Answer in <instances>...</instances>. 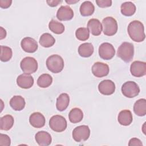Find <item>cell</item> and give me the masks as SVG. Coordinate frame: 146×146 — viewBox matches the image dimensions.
<instances>
[{
  "label": "cell",
  "instance_id": "cell-1",
  "mask_svg": "<svg viewBox=\"0 0 146 146\" xmlns=\"http://www.w3.org/2000/svg\"><path fill=\"white\" fill-rule=\"evenodd\" d=\"M127 31L131 39L136 42H143L145 38L143 24L137 20L129 23Z\"/></svg>",
  "mask_w": 146,
  "mask_h": 146
},
{
  "label": "cell",
  "instance_id": "cell-2",
  "mask_svg": "<svg viewBox=\"0 0 146 146\" xmlns=\"http://www.w3.org/2000/svg\"><path fill=\"white\" fill-rule=\"evenodd\" d=\"M117 56L125 62L128 63L132 60L134 55V47L132 43L123 42L118 48Z\"/></svg>",
  "mask_w": 146,
  "mask_h": 146
},
{
  "label": "cell",
  "instance_id": "cell-3",
  "mask_svg": "<svg viewBox=\"0 0 146 146\" xmlns=\"http://www.w3.org/2000/svg\"><path fill=\"white\" fill-rule=\"evenodd\" d=\"M46 66L51 72L55 74L59 73L64 68V60L59 55L54 54L47 59Z\"/></svg>",
  "mask_w": 146,
  "mask_h": 146
},
{
  "label": "cell",
  "instance_id": "cell-4",
  "mask_svg": "<svg viewBox=\"0 0 146 146\" xmlns=\"http://www.w3.org/2000/svg\"><path fill=\"white\" fill-rule=\"evenodd\" d=\"M49 125L51 129L57 132L64 131L67 125L66 119L59 115H56L52 116L49 120Z\"/></svg>",
  "mask_w": 146,
  "mask_h": 146
},
{
  "label": "cell",
  "instance_id": "cell-5",
  "mask_svg": "<svg viewBox=\"0 0 146 146\" xmlns=\"http://www.w3.org/2000/svg\"><path fill=\"white\" fill-rule=\"evenodd\" d=\"M20 67L24 73L31 74L36 71L38 69V62L35 58L31 56H27L21 60Z\"/></svg>",
  "mask_w": 146,
  "mask_h": 146
},
{
  "label": "cell",
  "instance_id": "cell-6",
  "mask_svg": "<svg viewBox=\"0 0 146 146\" xmlns=\"http://www.w3.org/2000/svg\"><path fill=\"white\" fill-rule=\"evenodd\" d=\"M72 135L75 141L78 143L84 141L89 138L90 129L88 125H79L74 129Z\"/></svg>",
  "mask_w": 146,
  "mask_h": 146
},
{
  "label": "cell",
  "instance_id": "cell-7",
  "mask_svg": "<svg viewBox=\"0 0 146 146\" xmlns=\"http://www.w3.org/2000/svg\"><path fill=\"white\" fill-rule=\"evenodd\" d=\"M104 34L107 36L115 35L117 31V23L115 19L111 17H107L102 21Z\"/></svg>",
  "mask_w": 146,
  "mask_h": 146
},
{
  "label": "cell",
  "instance_id": "cell-8",
  "mask_svg": "<svg viewBox=\"0 0 146 146\" xmlns=\"http://www.w3.org/2000/svg\"><path fill=\"white\" fill-rule=\"evenodd\" d=\"M121 92L125 97L132 98L139 95L140 88L135 82L128 81L122 85Z\"/></svg>",
  "mask_w": 146,
  "mask_h": 146
},
{
  "label": "cell",
  "instance_id": "cell-9",
  "mask_svg": "<svg viewBox=\"0 0 146 146\" xmlns=\"http://www.w3.org/2000/svg\"><path fill=\"white\" fill-rule=\"evenodd\" d=\"M99 54L102 59L110 60L114 56L115 50L112 44L108 42H105L101 44L99 46Z\"/></svg>",
  "mask_w": 146,
  "mask_h": 146
},
{
  "label": "cell",
  "instance_id": "cell-10",
  "mask_svg": "<svg viewBox=\"0 0 146 146\" xmlns=\"http://www.w3.org/2000/svg\"><path fill=\"white\" fill-rule=\"evenodd\" d=\"M130 71L135 77H141L146 74V63L141 61H134L131 64Z\"/></svg>",
  "mask_w": 146,
  "mask_h": 146
},
{
  "label": "cell",
  "instance_id": "cell-11",
  "mask_svg": "<svg viewBox=\"0 0 146 146\" xmlns=\"http://www.w3.org/2000/svg\"><path fill=\"white\" fill-rule=\"evenodd\" d=\"M108 66L102 62H96L92 67V72L94 76L98 78H102L107 76L109 73Z\"/></svg>",
  "mask_w": 146,
  "mask_h": 146
},
{
  "label": "cell",
  "instance_id": "cell-12",
  "mask_svg": "<svg viewBox=\"0 0 146 146\" xmlns=\"http://www.w3.org/2000/svg\"><path fill=\"white\" fill-rule=\"evenodd\" d=\"M21 46L23 50L28 53L35 52L38 47L37 42L31 37H25L23 38L21 42Z\"/></svg>",
  "mask_w": 146,
  "mask_h": 146
},
{
  "label": "cell",
  "instance_id": "cell-13",
  "mask_svg": "<svg viewBox=\"0 0 146 146\" xmlns=\"http://www.w3.org/2000/svg\"><path fill=\"white\" fill-rule=\"evenodd\" d=\"M98 90L104 95H110L113 94L115 91V84L112 80L106 79L99 84Z\"/></svg>",
  "mask_w": 146,
  "mask_h": 146
},
{
  "label": "cell",
  "instance_id": "cell-14",
  "mask_svg": "<svg viewBox=\"0 0 146 146\" xmlns=\"http://www.w3.org/2000/svg\"><path fill=\"white\" fill-rule=\"evenodd\" d=\"M74 11L68 6H62L57 11L56 18L61 21H70L73 18Z\"/></svg>",
  "mask_w": 146,
  "mask_h": 146
},
{
  "label": "cell",
  "instance_id": "cell-15",
  "mask_svg": "<svg viewBox=\"0 0 146 146\" xmlns=\"http://www.w3.org/2000/svg\"><path fill=\"white\" fill-rule=\"evenodd\" d=\"M34 79L30 74L26 73L19 75L17 78V85L24 89H28L31 88L34 84Z\"/></svg>",
  "mask_w": 146,
  "mask_h": 146
},
{
  "label": "cell",
  "instance_id": "cell-16",
  "mask_svg": "<svg viewBox=\"0 0 146 146\" xmlns=\"http://www.w3.org/2000/svg\"><path fill=\"white\" fill-rule=\"evenodd\" d=\"M29 122L30 124L34 128H40L44 125L46 119L43 114L36 112L33 113L30 116Z\"/></svg>",
  "mask_w": 146,
  "mask_h": 146
},
{
  "label": "cell",
  "instance_id": "cell-17",
  "mask_svg": "<svg viewBox=\"0 0 146 146\" xmlns=\"http://www.w3.org/2000/svg\"><path fill=\"white\" fill-rule=\"evenodd\" d=\"M35 139L38 145L40 146L49 145L52 141V138L49 133L46 131H39L35 134Z\"/></svg>",
  "mask_w": 146,
  "mask_h": 146
},
{
  "label": "cell",
  "instance_id": "cell-18",
  "mask_svg": "<svg viewBox=\"0 0 146 146\" xmlns=\"http://www.w3.org/2000/svg\"><path fill=\"white\" fill-rule=\"evenodd\" d=\"M87 29L93 35L98 36L101 34L103 27L99 20L93 18L88 21L87 23Z\"/></svg>",
  "mask_w": 146,
  "mask_h": 146
},
{
  "label": "cell",
  "instance_id": "cell-19",
  "mask_svg": "<svg viewBox=\"0 0 146 146\" xmlns=\"http://www.w3.org/2000/svg\"><path fill=\"white\" fill-rule=\"evenodd\" d=\"M119 123L122 125L127 126L130 125L133 120L132 114L129 110H124L121 111L117 117Z\"/></svg>",
  "mask_w": 146,
  "mask_h": 146
},
{
  "label": "cell",
  "instance_id": "cell-20",
  "mask_svg": "<svg viewBox=\"0 0 146 146\" xmlns=\"http://www.w3.org/2000/svg\"><path fill=\"white\" fill-rule=\"evenodd\" d=\"M26 102L25 99L19 95L14 96L10 100L11 107L15 111H21L25 107Z\"/></svg>",
  "mask_w": 146,
  "mask_h": 146
},
{
  "label": "cell",
  "instance_id": "cell-21",
  "mask_svg": "<svg viewBox=\"0 0 146 146\" xmlns=\"http://www.w3.org/2000/svg\"><path fill=\"white\" fill-rule=\"evenodd\" d=\"M70 97L66 93L61 94L56 99V107L59 111H64L69 105Z\"/></svg>",
  "mask_w": 146,
  "mask_h": 146
},
{
  "label": "cell",
  "instance_id": "cell-22",
  "mask_svg": "<svg viewBox=\"0 0 146 146\" xmlns=\"http://www.w3.org/2000/svg\"><path fill=\"white\" fill-rule=\"evenodd\" d=\"M94 51V46L91 43H84L78 47V53L82 57L88 58L91 56Z\"/></svg>",
  "mask_w": 146,
  "mask_h": 146
},
{
  "label": "cell",
  "instance_id": "cell-23",
  "mask_svg": "<svg viewBox=\"0 0 146 146\" xmlns=\"http://www.w3.org/2000/svg\"><path fill=\"white\" fill-rule=\"evenodd\" d=\"M133 111L137 116H143L145 115L146 100L145 99H139L133 105Z\"/></svg>",
  "mask_w": 146,
  "mask_h": 146
},
{
  "label": "cell",
  "instance_id": "cell-24",
  "mask_svg": "<svg viewBox=\"0 0 146 146\" xmlns=\"http://www.w3.org/2000/svg\"><path fill=\"white\" fill-rule=\"evenodd\" d=\"M80 13L83 17L91 15L95 11V7L93 3L88 1L83 2L80 6Z\"/></svg>",
  "mask_w": 146,
  "mask_h": 146
},
{
  "label": "cell",
  "instance_id": "cell-25",
  "mask_svg": "<svg viewBox=\"0 0 146 146\" xmlns=\"http://www.w3.org/2000/svg\"><path fill=\"white\" fill-rule=\"evenodd\" d=\"M136 6L132 2H125L121 5V13L127 17L133 15L136 11Z\"/></svg>",
  "mask_w": 146,
  "mask_h": 146
},
{
  "label": "cell",
  "instance_id": "cell-26",
  "mask_svg": "<svg viewBox=\"0 0 146 146\" xmlns=\"http://www.w3.org/2000/svg\"><path fill=\"white\" fill-rule=\"evenodd\" d=\"M83 117V113L79 108H72L68 114L69 120L72 123H79L82 120Z\"/></svg>",
  "mask_w": 146,
  "mask_h": 146
},
{
  "label": "cell",
  "instance_id": "cell-27",
  "mask_svg": "<svg viewBox=\"0 0 146 146\" xmlns=\"http://www.w3.org/2000/svg\"><path fill=\"white\" fill-rule=\"evenodd\" d=\"M14 120L13 117L10 115H6L1 117V129L8 131L14 125Z\"/></svg>",
  "mask_w": 146,
  "mask_h": 146
},
{
  "label": "cell",
  "instance_id": "cell-28",
  "mask_svg": "<svg viewBox=\"0 0 146 146\" xmlns=\"http://www.w3.org/2000/svg\"><path fill=\"white\" fill-rule=\"evenodd\" d=\"M55 42V38L49 33L43 34L39 38V43L44 47H51L54 44Z\"/></svg>",
  "mask_w": 146,
  "mask_h": 146
},
{
  "label": "cell",
  "instance_id": "cell-29",
  "mask_svg": "<svg viewBox=\"0 0 146 146\" xmlns=\"http://www.w3.org/2000/svg\"><path fill=\"white\" fill-rule=\"evenodd\" d=\"M52 82V76L48 74H43L39 76L37 80V84L41 88L49 87Z\"/></svg>",
  "mask_w": 146,
  "mask_h": 146
},
{
  "label": "cell",
  "instance_id": "cell-30",
  "mask_svg": "<svg viewBox=\"0 0 146 146\" xmlns=\"http://www.w3.org/2000/svg\"><path fill=\"white\" fill-rule=\"evenodd\" d=\"M48 27L52 33L56 34H61L64 31V25L62 23L54 19H52L50 21Z\"/></svg>",
  "mask_w": 146,
  "mask_h": 146
},
{
  "label": "cell",
  "instance_id": "cell-31",
  "mask_svg": "<svg viewBox=\"0 0 146 146\" xmlns=\"http://www.w3.org/2000/svg\"><path fill=\"white\" fill-rule=\"evenodd\" d=\"M13 55V51L10 47L1 46V55L0 59L2 62H7L10 60Z\"/></svg>",
  "mask_w": 146,
  "mask_h": 146
},
{
  "label": "cell",
  "instance_id": "cell-32",
  "mask_svg": "<svg viewBox=\"0 0 146 146\" xmlns=\"http://www.w3.org/2000/svg\"><path fill=\"white\" fill-rule=\"evenodd\" d=\"M75 36L78 40L85 41L90 37V31L87 28L79 27L76 30Z\"/></svg>",
  "mask_w": 146,
  "mask_h": 146
},
{
  "label": "cell",
  "instance_id": "cell-33",
  "mask_svg": "<svg viewBox=\"0 0 146 146\" xmlns=\"http://www.w3.org/2000/svg\"><path fill=\"white\" fill-rule=\"evenodd\" d=\"M11 144V140L9 136L6 134H0V145L9 146Z\"/></svg>",
  "mask_w": 146,
  "mask_h": 146
},
{
  "label": "cell",
  "instance_id": "cell-34",
  "mask_svg": "<svg viewBox=\"0 0 146 146\" xmlns=\"http://www.w3.org/2000/svg\"><path fill=\"white\" fill-rule=\"evenodd\" d=\"M96 3L99 7L102 8L110 7L112 5L111 0H96Z\"/></svg>",
  "mask_w": 146,
  "mask_h": 146
},
{
  "label": "cell",
  "instance_id": "cell-35",
  "mask_svg": "<svg viewBox=\"0 0 146 146\" xmlns=\"http://www.w3.org/2000/svg\"><path fill=\"white\" fill-rule=\"evenodd\" d=\"M128 145L129 146H132V145H139V146H142L143 144L141 143V141H140V140H139L137 138H132L131 139H130V140L129 141L128 143Z\"/></svg>",
  "mask_w": 146,
  "mask_h": 146
},
{
  "label": "cell",
  "instance_id": "cell-36",
  "mask_svg": "<svg viewBox=\"0 0 146 146\" xmlns=\"http://www.w3.org/2000/svg\"><path fill=\"white\" fill-rule=\"evenodd\" d=\"M12 3L10 0H0V7L2 9H7L9 7Z\"/></svg>",
  "mask_w": 146,
  "mask_h": 146
},
{
  "label": "cell",
  "instance_id": "cell-37",
  "mask_svg": "<svg viewBox=\"0 0 146 146\" xmlns=\"http://www.w3.org/2000/svg\"><path fill=\"white\" fill-rule=\"evenodd\" d=\"M48 5V6L51 7H55L58 6L59 3L62 2V1H59V0H50V1H46Z\"/></svg>",
  "mask_w": 146,
  "mask_h": 146
},
{
  "label": "cell",
  "instance_id": "cell-38",
  "mask_svg": "<svg viewBox=\"0 0 146 146\" xmlns=\"http://www.w3.org/2000/svg\"><path fill=\"white\" fill-rule=\"evenodd\" d=\"M6 36V31L5 29H3L2 27H1V37L0 39H2L5 38Z\"/></svg>",
  "mask_w": 146,
  "mask_h": 146
},
{
  "label": "cell",
  "instance_id": "cell-39",
  "mask_svg": "<svg viewBox=\"0 0 146 146\" xmlns=\"http://www.w3.org/2000/svg\"><path fill=\"white\" fill-rule=\"evenodd\" d=\"M79 2V0L76 1H72V0H69V1H66V2L68 3V4H72V3H75L76 2Z\"/></svg>",
  "mask_w": 146,
  "mask_h": 146
}]
</instances>
